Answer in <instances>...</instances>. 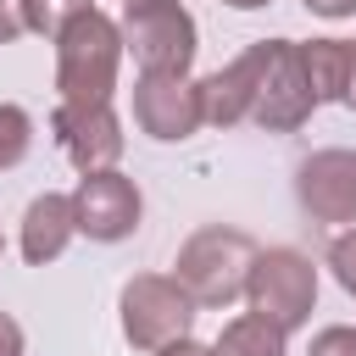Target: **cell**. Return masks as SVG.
Here are the masks:
<instances>
[{
    "mask_svg": "<svg viewBox=\"0 0 356 356\" xmlns=\"http://www.w3.org/2000/svg\"><path fill=\"white\" fill-rule=\"evenodd\" d=\"M117 67H122V28L106 11L78 6L56 33V95L67 106H100L117 89Z\"/></svg>",
    "mask_w": 356,
    "mask_h": 356,
    "instance_id": "1",
    "label": "cell"
},
{
    "mask_svg": "<svg viewBox=\"0 0 356 356\" xmlns=\"http://www.w3.org/2000/svg\"><path fill=\"white\" fill-rule=\"evenodd\" d=\"M250 261H256V239L239 234V228H200L178 245V261H172V278L184 284V295L206 312H222L245 295V278H250Z\"/></svg>",
    "mask_w": 356,
    "mask_h": 356,
    "instance_id": "2",
    "label": "cell"
},
{
    "mask_svg": "<svg viewBox=\"0 0 356 356\" xmlns=\"http://www.w3.org/2000/svg\"><path fill=\"white\" fill-rule=\"evenodd\" d=\"M245 300H250V312H261L267 323L295 334L312 317V306H317V267L300 250H289V245L256 250L250 278H245Z\"/></svg>",
    "mask_w": 356,
    "mask_h": 356,
    "instance_id": "3",
    "label": "cell"
},
{
    "mask_svg": "<svg viewBox=\"0 0 356 356\" xmlns=\"http://www.w3.org/2000/svg\"><path fill=\"white\" fill-rule=\"evenodd\" d=\"M122 50H134L139 72H189L200 50V28L178 0H145L122 11Z\"/></svg>",
    "mask_w": 356,
    "mask_h": 356,
    "instance_id": "4",
    "label": "cell"
},
{
    "mask_svg": "<svg viewBox=\"0 0 356 356\" xmlns=\"http://www.w3.org/2000/svg\"><path fill=\"white\" fill-rule=\"evenodd\" d=\"M117 312H122V339H128L134 350H161V345L184 339L189 323H195V300H189L184 284L167 278V273H134V278L122 284Z\"/></svg>",
    "mask_w": 356,
    "mask_h": 356,
    "instance_id": "5",
    "label": "cell"
},
{
    "mask_svg": "<svg viewBox=\"0 0 356 356\" xmlns=\"http://www.w3.org/2000/svg\"><path fill=\"white\" fill-rule=\"evenodd\" d=\"M139 217H145V195H139V184L128 172L100 167V172L78 178V189H72V222H78L83 239L117 245V239H128L139 228Z\"/></svg>",
    "mask_w": 356,
    "mask_h": 356,
    "instance_id": "6",
    "label": "cell"
},
{
    "mask_svg": "<svg viewBox=\"0 0 356 356\" xmlns=\"http://www.w3.org/2000/svg\"><path fill=\"white\" fill-rule=\"evenodd\" d=\"M312 111H317V100H312V89H306L295 39H273L267 72H261V89H256V106H250V122H256L261 134H295Z\"/></svg>",
    "mask_w": 356,
    "mask_h": 356,
    "instance_id": "7",
    "label": "cell"
},
{
    "mask_svg": "<svg viewBox=\"0 0 356 356\" xmlns=\"http://www.w3.org/2000/svg\"><path fill=\"white\" fill-rule=\"evenodd\" d=\"M134 122L161 139L178 145L189 139L206 117H200V83H189V72H139L134 83Z\"/></svg>",
    "mask_w": 356,
    "mask_h": 356,
    "instance_id": "8",
    "label": "cell"
},
{
    "mask_svg": "<svg viewBox=\"0 0 356 356\" xmlns=\"http://www.w3.org/2000/svg\"><path fill=\"white\" fill-rule=\"evenodd\" d=\"M50 134H56V145L67 150V161L78 167V172H100V167H117L122 161V122H117V111H111V100H100V106H56V117H50Z\"/></svg>",
    "mask_w": 356,
    "mask_h": 356,
    "instance_id": "9",
    "label": "cell"
},
{
    "mask_svg": "<svg viewBox=\"0 0 356 356\" xmlns=\"http://www.w3.org/2000/svg\"><path fill=\"white\" fill-rule=\"evenodd\" d=\"M295 200L312 222H356V150H312L295 167Z\"/></svg>",
    "mask_w": 356,
    "mask_h": 356,
    "instance_id": "10",
    "label": "cell"
},
{
    "mask_svg": "<svg viewBox=\"0 0 356 356\" xmlns=\"http://www.w3.org/2000/svg\"><path fill=\"white\" fill-rule=\"evenodd\" d=\"M267 50L273 39H256L245 56H234L222 72L200 78V117L211 128H234V122H250V106H256V89H261V72H267Z\"/></svg>",
    "mask_w": 356,
    "mask_h": 356,
    "instance_id": "11",
    "label": "cell"
},
{
    "mask_svg": "<svg viewBox=\"0 0 356 356\" xmlns=\"http://www.w3.org/2000/svg\"><path fill=\"white\" fill-rule=\"evenodd\" d=\"M72 234H78V222H72V195H56V189L33 195L28 211H22V261H28V267L56 261V256L72 245Z\"/></svg>",
    "mask_w": 356,
    "mask_h": 356,
    "instance_id": "12",
    "label": "cell"
},
{
    "mask_svg": "<svg viewBox=\"0 0 356 356\" xmlns=\"http://www.w3.org/2000/svg\"><path fill=\"white\" fill-rule=\"evenodd\" d=\"M295 56H300V72H306V89L317 106L345 100V67H350L345 39H306V44H295Z\"/></svg>",
    "mask_w": 356,
    "mask_h": 356,
    "instance_id": "13",
    "label": "cell"
},
{
    "mask_svg": "<svg viewBox=\"0 0 356 356\" xmlns=\"http://www.w3.org/2000/svg\"><path fill=\"white\" fill-rule=\"evenodd\" d=\"M284 328L278 323H267L261 312H239L234 323H222V334H217V356H284Z\"/></svg>",
    "mask_w": 356,
    "mask_h": 356,
    "instance_id": "14",
    "label": "cell"
},
{
    "mask_svg": "<svg viewBox=\"0 0 356 356\" xmlns=\"http://www.w3.org/2000/svg\"><path fill=\"white\" fill-rule=\"evenodd\" d=\"M28 150H33V117H28L22 106L0 100V172L22 167V161H28Z\"/></svg>",
    "mask_w": 356,
    "mask_h": 356,
    "instance_id": "15",
    "label": "cell"
},
{
    "mask_svg": "<svg viewBox=\"0 0 356 356\" xmlns=\"http://www.w3.org/2000/svg\"><path fill=\"white\" fill-rule=\"evenodd\" d=\"M72 11H78L72 0H22V22H28V33H44V39H56L61 22H67Z\"/></svg>",
    "mask_w": 356,
    "mask_h": 356,
    "instance_id": "16",
    "label": "cell"
},
{
    "mask_svg": "<svg viewBox=\"0 0 356 356\" xmlns=\"http://www.w3.org/2000/svg\"><path fill=\"white\" fill-rule=\"evenodd\" d=\"M328 267H334V278H339V289L356 300V228H345L334 245H328Z\"/></svg>",
    "mask_w": 356,
    "mask_h": 356,
    "instance_id": "17",
    "label": "cell"
},
{
    "mask_svg": "<svg viewBox=\"0 0 356 356\" xmlns=\"http://www.w3.org/2000/svg\"><path fill=\"white\" fill-rule=\"evenodd\" d=\"M306 356H356V328H345V323L317 328L312 345H306Z\"/></svg>",
    "mask_w": 356,
    "mask_h": 356,
    "instance_id": "18",
    "label": "cell"
},
{
    "mask_svg": "<svg viewBox=\"0 0 356 356\" xmlns=\"http://www.w3.org/2000/svg\"><path fill=\"white\" fill-rule=\"evenodd\" d=\"M28 350V339H22V323L11 317V312H0V356H22Z\"/></svg>",
    "mask_w": 356,
    "mask_h": 356,
    "instance_id": "19",
    "label": "cell"
},
{
    "mask_svg": "<svg viewBox=\"0 0 356 356\" xmlns=\"http://www.w3.org/2000/svg\"><path fill=\"white\" fill-rule=\"evenodd\" d=\"M17 33H28V22H22V0H0V44H11Z\"/></svg>",
    "mask_w": 356,
    "mask_h": 356,
    "instance_id": "20",
    "label": "cell"
},
{
    "mask_svg": "<svg viewBox=\"0 0 356 356\" xmlns=\"http://www.w3.org/2000/svg\"><path fill=\"white\" fill-rule=\"evenodd\" d=\"M156 356H217V350H211V345H200V339H189V334H184V339H172V345H161V350H156Z\"/></svg>",
    "mask_w": 356,
    "mask_h": 356,
    "instance_id": "21",
    "label": "cell"
},
{
    "mask_svg": "<svg viewBox=\"0 0 356 356\" xmlns=\"http://www.w3.org/2000/svg\"><path fill=\"white\" fill-rule=\"evenodd\" d=\"M306 11H317V17H356V0H306Z\"/></svg>",
    "mask_w": 356,
    "mask_h": 356,
    "instance_id": "22",
    "label": "cell"
},
{
    "mask_svg": "<svg viewBox=\"0 0 356 356\" xmlns=\"http://www.w3.org/2000/svg\"><path fill=\"white\" fill-rule=\"evenodd\" d=\"M345 50H350V67H345V100H339V106L356 111V39H345Z\"/></svg>",
    "mask_w": 356,
    "mask_h": 356,
    "instance_id": "23",
    "label": "cell"
},
{
    "mask_svg": "<svg viewBox=\"0 0 356 356\" xmlns=\"http://www.w3.org/2000/svg\"><path fill=\"white\" fill-rule=\"evenodd\" d=\"M222 6H234V11H256V6H273V0H222Z\"/></svg>",
    "mask_w": 356,
    "mask_h": 356,
    "instance_id": "24",
    "label": "cell"
},
{
    "mask_svg": "<svg viewBox=\"0 0 356 356\" xmlns=\"http://www.w3.org/2000/svg\"><path fill=\"white\" fill-rule=\"evenodd\" d=\"M122 6H145V0H122Z\"/></svg>",
    "mask_w": 356,
    "mask_h": 356,
    "instance_id": "25",
    "label": "cell"
},
{
    "mask_svg": "<svg viewBox=\"0 0 356 356\" xmlns=\"http://www.w3.org/2000/svg\"><path fill=\"white\" fill-rule=\"evenodd\" d=\"M72 6H95V0H72Z\"/></svg>",
    "mask_w": 356,
    "mask_h": 356,
    "instance_id": "26",
    "label": "cell"
},
{
    "mask_svg": "<svg viewBox=\"0 0 356 356\" xmlns=\"http://www.w3.org/2000/svg\"><path fill=\"white\" fill-rule=\"evenodd\" d=\"M0 250H6V239H0Z\"/></svg>",
    "mask_w": 356,
    "mask_h": 356,
    "instance_id": "27",
    "label": "cell"
}]
</instances>
